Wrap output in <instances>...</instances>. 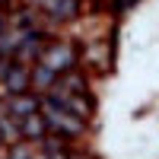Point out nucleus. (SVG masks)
I'll use <instances>...</instances> for the list:
<instances>
[{"label":"nucleus","mask_w":159,"mask_h":159,"mask_svg":"<svg viewBox=\"0 0 159 159\" xmlns=\"http://www.w3.org/2000/svg\"><path fill=\"white\" fill-rule=\"evenodd\" d=\"M42 118H45V127H48V134H57L64 140H70V137H80L83 134V127H86V118H80L73 115L70 108H64V105H57L54 99H42Z\"/></svg>","instance_id":"1"},{"label":"nucleus","mask_w":159,"mask_h":159,"mask_svg":"<svg viewBox=\"0 0 159 159\" xmlns=\"http://www.w3.org/2000/svg\"><path fill=\"white\" fill-rule=\"evenodd\" d=\"M38 64H42L45 70H51L54 76H61V73H67V70H73V64H76V51L70 48V45H48L45 51H42V57H38Z\"/></svg>","instance_id":"2"},{"label":"nucleus","mask_w":159,"mask_h":159,"mask_svg":"<svg viewBox=\"0 0 159 159\" xmlns=\"http://www.w3.org/2000/svg\"><path fill=\"white\" fill-rule=\"evenodd\" d=\"M0 83H3V89L7 92H25L32 86V70H29V64H22V61H16L13 57L10 64H3L0 67Z\"/></svg>","instance_id":"3"},{"label":"nucleus","mask_w":159,"mask_h":159,"mask_svg":"<svg viewBox=\"0 0 159 159\" xmlns=\"http://www.w3.org/2000/svg\"><path fill=\"white\" fill-rule=\"evenodd\" d=\"M48 99H54L57 105H64V108H70L73 115H80V118H89L92 115V96H89V89H80V92H54L51 89L48 92Z\"/></svg>","instance_id":"4"},{"label":"nucleus","mask_w":159,"mask_h":159,"mask_svg":"<svg viewBox=\"0 0 159 159\" xmlns=\"http://www.w3.org/2000/svg\"><path fill=\"white\" fill-rule=\"evenodd\" d=\"M29 3H32L35 10H42L45 16H51L54 22H67V19H73L76 10H80L76 0H29Z\"/></svg>","instance_id":"5"},{"label":"nucleus","mask_w":159,"mask_h":159,"mask_svg":"<svg viewBox=\"0 0 159 159\" xmlns=\"http://www.w3.org/2000/svg\"><path fill=\"white\" fill-rule=\"evenodd\" d=\"M38 108H42V99H38V96H25V92H16V96L7 102V111L13 118H25V115H32Z\"/></svg>","instance_id":"6"},{"label":"nucleus","mask_w":159,"mask_h":159,"mask_svg":"<svg viewBox=\"0 0 159 159\" xmlns=\"http://www.w3.org/2000/svg\"><path fill=\"white\" fill-rule=\"evenodd\" d=\"M19 124H22V140H42V137H48V127H45V118H42V111H32V115H25V118H19Z\"/></svg>","instance_id":"7"},{"label":"nucleus","mask_w":159,"mask_h":159,"mask_svg":"<svg viewBox=\"0 0 159 159\" xmlns=\"http://www.w3.org/2000/svg\"><path fill=\"white\" fill-rule=\"evenodd\" d=\"M0 140H3L7 147H13V143L22 140V124H19V118H13L10 111L0 115Z\"/></svg>","instance_id":"8"},{"label":"nucleus","mask_w":159,"mask_h":159,"mask_svg":"<svg viewBox=\"0 0 159 159\" xmlns=\"http://www.w3.org/2000/svg\"><path fill=\"white\" fill-rule=\"evenodd\" d=\"M10 159H38V156L32 153V147H25V143L19 140V143H13V150H10Z\"/></svg>","instance_id":"9"}]
</instances>
